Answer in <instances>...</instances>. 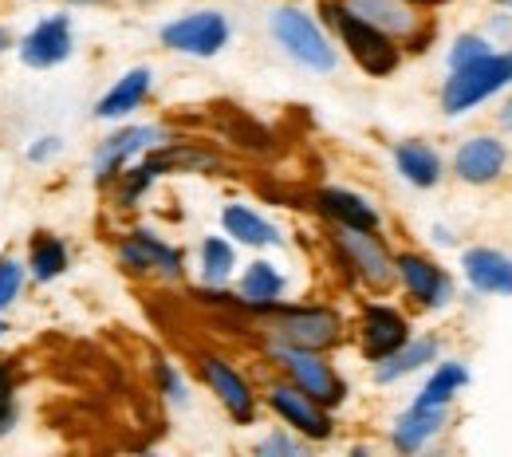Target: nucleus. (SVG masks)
<instances>
[{
    "mask_svg": "<svg viewBox=\"0 0 512 457\" xmlns=\"http://www.w3.org/2000/svg\"><path fill=\"white\" fill-rule=\"evenodd\" d=\"M320 12L323 20L335 28V36L343 40V48L355 56V64L363 67L367 75H390L398 67V60H402L398 40H390L375 24H367L363 16H355L343 0H323Z\"/></svg>",
    "mask_w": 512,
    "mask_h": 457,
    "instance_id": "nucleus-1",
    "label": "nucleus"
},
{
    "mask_svg": "<svg viewBox=\"0 0 512 457\" xmlns=\"http://www.w3.org/2000/svg\"><path fill=\"white\" fill-rule=\"evenodd\" d=\"M512 83V52H501V56H485L477 64H465V67H453V75L446 79L442 87V111L446 115H465L473 111L481 99L497 95L501 87Z\"/></svg>",
    "mask_w": 512,
    "mask_h": 457,
    "instance_id": "nucleus-2",
    "label": "nucleus"
},
{
    "mask_svg": "<svg viewBox=\"0 0 512 457\" xmlns=\"http://www.w3.org/2000/svg\"><path fill=\"white\" fill-rule=\"evenodd\" d=\"M272 36L280 40V48L296 64L312 67V71H335V48H331V40L323 36V28L304 8L280 4L272 12Z\"/></svg>",
    "mask_w": 512,
    "mask_h": 457,
    "instance_id": "nucleus-3",
    "label": "nucleus"
},
{
    "mask_svg": "<svg viewBox=\"0 0 512 457\" xmlns=\"http://www.w3.org/2000/svg\"><path fill=\"white\" fill-rule=\"evenodd\" d=\"M272 339L280 347H304V351H327L343 339V320L331 308H280L272 320Z\"/></svg>",
    "mask_w": 512,
    "mask_h": 457,
    "instance_id": "nucleus-4",
    "label": "nucleus"
},
{
    "mask_svg": "<svg viewBox=\"0 0 512 457\" xmlns=\"http://www.w3.org/2000/svg\"><path fill=\"white\" fill-rule=\"evenodd\" d=\"M276 363L288 375V383H296L304 394H312L323 406H339L343 402V379L331 371V363L323 359L320 351H304V347H280L276 343Z\"/></svg>",
    "mask_w": 512,
    "mask_h": 457,
    "instance_id": "nucleus-5",
    "label": "nucleus"
},
{
    "mask_svg": "<svg viewBox=\"0 0 512 457\" xmlns=\"http://www.w3.org/2000/svg\"><path fill=\"white\" fill-rule=\"evenodd\" d=\"M162 44L174 48V52H186V56H217L225 44H229V20L213 8L205 12H190V16H178L174 24L162 28Z\"/></svg>",
    "mask_w": 512,
    "mask_h": 457,
    "instance_id": "nucleus-6",
    "label": "nucleus"
},
{
    "mask_svg": "<svg viewBox=\"0 0 512 457\" xmlns=\"http://www.w3.org/2000/svg\"><path fill=\"white\" fill-rule=\"evenodd\" d=\"M335 249H339V257L351 264V272H355L363 284L386 288V284L394 280V261H390L386 245L375 233L339 225V229H335Z\"/></svg>",
    "mask_w": 512,
    "mask_h": 457,
    "instance_id": "nucleus-7",
    "label": "nucleus"
},
{
    "mask_svg": "<svg viewBox=\"0 0 512 457\" xmlns=\"http://www.w3.org/2000/svg\"><path fill=\"white\" fill-rule=\"evenodd\" d=\"M343 4L355 16H363L367 24H375L379 32H386L390 40H398V44L418 48L430 36V28L422 24V16H418V8L410 0H343Z\"/></svg>",
    "mask_w": 512,
    "mask_h": 457,
    "instance_id": "nucleus-8",
    "label": "nucleus"
},
{
    "mask_svg": "<svg viewBox=\"0 0 512 457\" xmlns=\"http://www.w3.org/2000/svg\"><path fill=\"white\" fill-rule=\"evenodd\" d=\"M268 406H272L296 434H304L308 442H327V438H331V414H327V406L316 402L312 394H304L296 383H276V387L268 391Z\"/></svg>",
    "mask_w": 512,
    "mask_h": 457,
    "instance_id": "nucleus-9",
    "label": "nucleus"
},
{
    "mask_svg": "<svg viewBox=\"0 0 512 457\" xmlns=\"http://www.w3.org/2000/svg\"><path fill=\"white\" fill-rule=\"evenodd\" d=\"M75 48V36H71V16L56 12V16H44L24 40H20V60L36 71H48V67H60Z\"/></svg>",
    "mask_w": 512,
    "mask_h": 457,
    "instance_id": "nucleus-10",
    "label": "nucleus"
},
{
    "mask_svg": "<svg viewBox=\"0 0 512 457\" xmlns=\"http://www.w3.org/2000/svg\"><path fill=\"white\" fill-rule=\"evenodd\" d=\"M394 276H398L402 288H406L418 304H426V308H442L449 296H453V280L446 276V268H438V264L418 257V253L394 257Z\"/></svg>",
    "mask_w": 512,
    "mask_h": 457,
    "instance_id": "nucleus-11",
    "label": "nucleus"
},
{
    "mask_svg": "<svg viewBox=\"0 0 512 457\" xmlns=\"http://www.w3.org/2000/svg\"><path fill=\"white\" fill-rule=\"evenodd\" d=\"M162 138H166L162 127H127V131L111 134V138L95 150V178H99V186L115 182V178L127 170L130 158H138L142 150H150V146L162 142Z\"/></svg>",
    "mask_w": 512,
    "mask_h": 457,
    "instance_id": "nucleus-12",
    "label": "nucleus"
},
{
    "mask_svg": "<svg viewBox=\"0 0 512 457\" xmlns=\"http://www.w3.org/2000/svg\"><path fill=\"white\" fill-rule=\"evenodd\" d=\"M201 375H205V383H209V391L221 398V406L245 426V422H253L256 418V394L249 391V383L233 371V363H225V359H217V355H201Z\"/></svg>",
    "mask_w": 512,
    "mask_h": 457,
    "instance_id": "nucleus-13",
    "label": "nucleus"
},
{
    "mask_svg": "<svg viewBox=\"0 0 512 457\" xmlns=\"http://www.w3.org/2000/svg\"><path fill=\"white\" fill-rule=\"evenodd\" d=\"M119 261H123V268H130V272H162V276H170V280L182 276V253L170 249L166 241H158V237L146 233V229L130 233L127 241L119 245Z\"/></svg>",
    "mask_w": 512,
    "mask_h": 457,
    "instance_id": "nucleus-14",
    "label": "nucleus"
},
{
    "mask_svg": "<svg viewBox=\"0 0 512 457\" xmlns=\"http://www.w3.org/2000/svg\"><path fill=\"white\" fill-rule=\"evenodd\" d=\"M406 339H410V327H406V320H402L394 308L371 304V308L363 312V355H367L371 363L394 355Z\"/></svg>",
    "mask_w": 512,
    "mask_h": 457,
    "instance_id": "nucleus-15",
    "label": "nucleus"
},
{
    "mask_svg": "<svg viewBox=\"0 0 512 457\" xmlns=\"http://www.w3.org/2000/svg\"><path fill=\"white\" fill-rule=\"evenodd\" d=\"M453 170H457L461 182H469V186H485V182H493V178L505 170V146H501L497 138H489V134L469 138V142L457 150Z\"/></svg>",
    "mask_w": 512,
    "mask_h": 457,
    "instance_id": "nucleus-16",
    "label": "nucleus"
},
{
    "mask_svg": "<svg viewBox=\"0 0 512 457\" xmlns=\"http://www.w3.org/2000/svg\"><path fill=\"white\" fill-rule=\"evenodd\" d=\"M465 276L477 292L512 296V261L497 249H469L465 253Z\"/></svg>",
    "mask_w": 512,
    "mask_h": 457,
    "instance_id": "nucleus-17",
    "label": "nucleus"
},
{
    "mask_svg": "<svg viewBox=\"0 0 512 457\" xmlns=\"http://www.w3.org/2000/svg\"><path fill=\"white\" fill-rule=\"evenodd\" d=\"M150 67H134V71H127L99 103H95V115L99 119H123V115H130V111H138L142 107V99L150 95Z\"/></svg>",
    "mask_w": 512,
    "mask_h": 457,
    "instance_id": "nucleus-18",
    "label": "nucleus"
},
{
    "mask_svg": "<svg viewBox=\"0 0 512 457\" xmlns=\"http://www.w3.org/2000/svg\"><path fill=\"white\" fill-rule=\"evenodd\" d=\"M320 209L335 221V225H347V229H367L375 233L379 229V213L371 201H363L359 194L351 190H320Z\"/></svg>",
    "mask_w": 512,
    "mask_h": 457,
    "instance_id": "nucleus-19",
    "label": "nucleus"
},
{
    "mask_svg": "<svg viewBox=\"0 0 512 457\" xmlns=\"http://www.w3.org/2000/svg\"><path fill=\"white\" fill-rule=\"evenodd\" d=\"M394 166H398V174L410 182V186H418V190H430V186H438V178H442V158L426 146V142H398L394 146Z\"/></svg>",
    "mask_w": 512,
    "mask_h": 457,
    "instance_id": "nucleus-20",
    "label": "nucleus"
},
{
    "mask_svg": "<svg viewBox=\"0 0 512 457\" xmlns=\"http://www.w3.org/2000/svg\"><path fill=\"white\" fill-rule=\"evenodd\" d=\"M442 426H446V406H418V402H414V410L402 414L398 426H394V446H398L402 454H414V450H422Z\"/></svg>",
    "mask_w": 512,
    "mask_h": 457,
    "instance_id": "nucleus-21",
    "label": "nucleus"
},
{
    "mask_svg": "<svg viewBox=\"0 0 512 457\" xmlns=\"http://www.w3.org/2000/svg\"><path fill=\"white\" fill-rule=\"evenodd\" d=\"M221 225H225V233L233 237V241H241V245H253V249H264V245H280V233H276V225H268L260 213H253L249 205H225V213H221Z\"/></svg>",
    "mask_w": 512,
    "mask_h": 457,
    "instance_id": "nucleus-22",
    "label": "nucleus"
},
{
    "mask_svg": "<svg viewBox=\"0 0 512 457\" xmlns=\"http://www.w3.org/2000/svg\"><path fill=\"white\" fill-rule=\"evenodd\" d=\"M434 359H438V343H434V339H418V343H410V339H406L394 355L379 359L375 379H379V383H394V379L414 375L418 367H426V363H434Z\"/></svg>",
    "mask_w": 512,
    "mask_h": 457,
    "instance_id": "nucleus-23",
    "label": "nucleus"
},
{
    "mask_svg": "<svg viewBox=\"0 0 512 457\" xmlns=\"http://www.w3.org/2000/svg\"><path fill=\"white\" fill-rule=\"evenodd\" d=\"M280 292H284V276L276 272V264L256 261L245 268V276H241V300H245V304L268 312V308L280 304Z\"/></svg>",
    "mask_w": 512,
    "mask_h": 457,
    "instance_id": "nucleus-24",
    "label": "nucleus"
},
{
    "mask_svg": "<svg viewBox=\"0 0 512 457\" xmlns=\"http://www.w3.org/2000/svg\"><path fill=\"white\" fill-rule=\"evenodd\" d=\"M71 257H67V245L60 237H52V233H40L36 241H32V257H28V268H32V276L40 280V284H48V280H56V276H64Z\"/></svg>",
    "mask_w": 512,
    "mask_h": 457,
    "instance_id": "nucleus-25",
    "label": "nucleus"
},
{
    "mask_svg": "<svg viewBox=\"0 0 512 457\" xmlns=\"http://www.w3.org/2000/svg\"><path fill=\"white\" fill-rule=\"evenodd\" d=\"M465 383H469V371H465L461 363H442V367L434 371V379L418 394V406H449V398L461 391Z\"/></svg>",
    "mask_w": 512,
    "mask_h": 457,
    "instance_id": "nucleus-26",
    "label": "nucleus"
},
{
    "mask_svg": "<svg viewBox=\"0 0 512 457\" xmlns=\"http://www.w3.org/2000/svg\"><path fill=\"white\" fill-rule=\"evenodd\" d=\"M233 268H237V257H233V245H229L225 237H205V241H201V276H205L209 284L229 280Z\"/></svg>",
    "mask_w": 512,
    "mask_h": 457,
    "instance_id": "nucleus-27",
    "label": "nucleus"
},
{
    "mask_svg": "<svg viewBox=\"0 0 512 457\" xmlns=\"http://www.w3.org/2000/svg\"><path fill=\"white\" fill-rule=\"evenodd\" d=\"M20 288H24V264L4 257L0 261V312L20 296Z\"/></svg>",
    "mask_w": 512,
    "mask_h": 457,
    "instance_id": "nucleus-28",
    "label": "nucleus"
},
{
    "mask_svg": "<svg viewBox=\"0 0 512 457\" xmlns=\"http://www.w3.org/2000/svg\"><path fill=\"white\" fill-rule=\"evenodd\" d=\"M489 56V44L481 36H457L453 40V52H449V64L453 67H465V64H477Z\"/></svg>",
    "mask_w": 512,
    "mask_h": 457,
    "instance_id": "nucleus-29",
    "label": "nucleus"
},
{
    "mask_svg": "<svg viewBox=\"0 0 512 457\" xmlns=\"http://www.w3.org/2000/svg\"><path fill=\"white\" fill-rule=\"evenodd\" d=\"M158 383H162L166 398H174V402H186V383L178 379V371H174L170 363H158Z\"/></svg>",
    "mask_w": 512,
    "mask_h": 457,
    "instance_id": "nucleus-30",
    "label": "nucleus"
},
{
    "mask_svg": "<svg viewBox=\"0 0 512 457\" xmlns=\"http://www.w3.org/2000/svg\"><path fill=\"white\" fill-rule=\"evenodd\" d=\"M260 454L268 457V454H300V446L288 438V434H272V438H264L260 442Z\"/></svg>",
    "mask_w": 512,
    "mask_h": 457,
    "instance_id": "nucleus-31",
    "label": "nucleus"
},
{
    "mask_svg": "<svg viewBox=\"0 0 512 457\" xmlns=\"http://www.w3.org/2000/svg\"><path fill=\"white\" fill-rule=\"evenodd\" d=\"M16 422V402H12V387H0V434Z\"/></svg>",
    "mask_w": 512,
    "mask_h": 457,
    "instance_id": "nucleus-32",
    "label": "nucleus"
},
{
    "mask_svg": "<svg viewBox=\"0 0 512 457\" xmlns=\"http://www.w3.org/2000/svg\"><path fill=\"white\" fill-rule=\"evenodd\" d=\"M56 150H60V138H40V146H32L28 158H32V162H48Z\"/></svg>",
    "mask_w": 512,
    "mask_h": 457,
    "instance_id": "nucleus-33",
    "label": "nucleus"
},
{
    "mask_svg": "<svg viewBox=\"0 0 512 457\" xmlns=\"http://www.w3.org/2000/svg\"><path fill=\"white\" fill-rule=\"evenodd\" d=\"M12 48V32L8 28H0V52H8Z\"/></svg>",
    "mask_w": 512,
    "mask_h": 457,
    "instance_id": "nucleus-34",
    "label": "nucleus"
},
{
    "mask_svg": "<svg viewBox=\"0 0 512 457\" xmlns=\"http://www.w3.org/2000/svg\"><path fill=\"white\" fill-rule=\"evenodd\" d=\"M0 387H12V367H0Z\"/></svg>",
    "mask_w": 512,
    "mask_h": 457,
    "instance_id": "nucleus-35",
    "label": "nucleus"
},
{
    "mask_svg": "<svg viewBox=\"0 0 512 457\" xmlns=\"http://www.w3.org/2000/svg\"><path fill=\"white\" fill-rule=\"evenodd\" d=\"M505 127H512V103L505 107Z\"/></svg>",
    "mask_w": 512,
    "mask_h": 457,
    "instance_id": "nucleus-36",
    "label": "nucleus"
},
{
    "mask_svg": "<svg viewBox=\"0 0 512 457\" xmlns=\"http://www.w3.org/2000/svg\"><path fill=\"white\" fill-rule=\"evenodd\" d=\"M71 4H103V0H71Z\"/></svg>",
    "mask_w": 512,
    "mask_h": 457,
    "instance_id": "nucleus-37",
    "label": "nucleus"
},
{
    "mask_svg": "<svg viewBox=\"0 0 512 457\" xmlns=\"http://www.w3.org/2000/svg\"><path fill=\"white\" fill-rule=\"evenodd\" d=\"M410 4H434V0H410Z\"/></svg>",
    "mask_w": 512,
    "mask_h": 457,
    "instance_id": "nucleus-38",
    "label": "nucleus"
},
{
    "mask_svg": "<svg viewBox=\"0 0 512 457\" xmlns=\"http://www.w3.org/2000/svg\"><path fill=\"white\" fill-rule=\"evenodd\" d=\"M0 335H4V324H0Z\"/></svg>",
    "mask_w": 512,
    "mask_h": 457,
    "instance_id": "nucleus-39",
    "label": "nucleus"
}]
</instances>
